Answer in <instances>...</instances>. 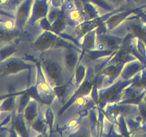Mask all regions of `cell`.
Wrapping results in <instances>:
<instances>
[{
    "label": "cell",
    "instance_id": "8992f818",
    "mask_svg": "<svg viewBox=\"0 0 146 137\" xmlns=\"http://www.w3.org/2000/svg\"><path fill=\"white\" fill-rule=\"evenodd\" d=\"M34 0H23L17 7L15 22L17 29H23L29 24Z\"/></svg>",
    "mask_w": 146,
    "mask_h": 137
},
{
    "label": "cell",
    "instance_id": "8fae6325",
    "mask_svg": "<svg viewBox=\"0 0 146 137\" xmlns=\"http://www.w3.org/2000/svg\"><path fill=\"white\" fill-rule=\"evenodd\" d=\"M17 107V96L6 97L0 100V111L1 113L14 114Z\"/></svg>",
    "mask_w": 146,
    "mask_h": 137
},
{
    "label": "cell",
    "instance_id": "5b68a950",
    "mask_svg": "<svg viewBox=\"0 0 146 137\" xmlns=\"http://www.w3.org/2000/svg\"><path fill=\"white\" fill-rule=\"evenodd\" d=\"M83 49L77 47H63L61 57L66 67L73 76L82 57Z\"/></svg>",
    "mask_w": 146,
    "mask_h": 137
},
{
    "label": "cell",
    "instance_id": "3957f363",
    "mask_svg": "<svg viewBox=\"0 0 146 137\" xmlns=\"http://www.w3.org/2000/svg\"><path fill=\"white\" fill-rule=\"evenodd\" d=\"M34 61L26 58L19 51L0 61V76L8 74H17L25 70L36 67Z\"/></svg>",
    "mask_w": 146,
    "mask_h": 137
},
{
    "label": "cell",
    "instance_id": "7a4b0ae2",
    "mask_svg": "<svg viewBox=\"0 0 146 137\" xmlns=\"http://www.w3.org/2000/svg\"><path fill=\"white\" fill-rule=\"evenodd\" d=\"M37 66L17 74L0 76V100L18 96L33 89L36 81Z\"/></svg>",
    "mask_w": 146,
    "mask_h": 137
},
{
    "label": "cell",
    "instance_id": "ba28073f",
    "mask_svg": "<svg viewBox=\"0 0 146 137\" xmlns=\"http://www.w3.org/2000/svg\"><path fill=\"white\" fill-rule=\"evenodd\" d=\"M40 104L41 101L39 99L31 96L28 103L23 110V117L27 123L28 128H29L31 123L34 121V119L39 114Z\"/></svg>",
    "mask_w": 146,
    "mask_h": 137
},
{
    "label": "cell",
    "instance_id": "9a60e30c",
    "mask_svg": "<svg viewBox=\"0 0 146 137\" xmlns=\"http://www.w3.org/2000/svg\"><path fill=\"white\" fill-rule=\"evenodd\" d=\"M1 121H1V120L0 119V124H1Z\"/></svg>",
    "mask_w": 146,
    "mask_h": 137
},
{
    "label": "cell",
    "instance_id": "30bf717a",
    "mask_svg": "<svg viewBox=\"0 0 146 137\" xmlns=\"http://www.w3.org/2000/svg\"><path fill=\"white\" fill-rule=\"evenodd\" d=\"M97 28L94 29L91 31H88L84 36L80 37L77 40L78 46L83 49V51H91L96 50V33Z\"/></svg>",
    "mask_w": 146,
    "mask_h": 137
},
{
    "label": "cell",
    "instance_id": "6da1fadb",
    "mask_svg": "<svg viewBox=\"0 0 146 137\" xmlns=\"http://www.w3.org/2000/svg\"><path fill=\"white\" fill-rule=\"evenodd\" d=\"M61 48L52 49L38 54L34 61L40 67L46 80L53 88L68 84L72 76L61 57Z\"/></svg>",
    "mask_w": 146,
    "mask_h": 137
},
{
    "label": "cell",
    "instance_id": "7c38bea8",
    "mask_svg": "<svg viewBox=\"0 0 146 137\" xmlns=\"http://www.w3.org/2000/svg\"><path fill=\"white\" fill-rule=\"evenodd\" d=\"M105 1L108 2L109 5L111 6L114 9H117L123 6L124 2H125V0H105Z\"/></svg>",
    "mask_w": 146,
    "mask_h": 137
},
{
    "label": "cell",
    "instance_id": "5bb4252c",
    "mask_svg": "<svg viewBox=\"0 0 146 137\" xmlns=\"http://www.w3.org/2000/svg\"><path fill=\"white\" fill-rule=\"evenodd\" d=\"M8 19H14V18H9V17H4V16L0 15V24H3L6 20H7Z\"/></svg>",
    "mask_w": 146,
    "mask_h": 137
},
{
    "label": "cell",
    "instance_id": "277c9868",
    "mask_svg": "<svg viewBox=\"0 0 146 137\" xmlns=\"http://www.w3.org/2000/svg\"><path fill=\"white\" fill-rule=\"evenodd\" d=\"M33 89L38 99H39L41 102L51 104L55 97V92H54V88L46 80L40 67L38 64H37L36 81Z\"/></svg>",
    "mask_w": 146,
    "mask_h": 137
},
{
    "label": "cell",
    "instance_id": "9c48e42d",
    "mask_svg": "<svg viewBox=\"0 0 146 137\" xmlns=\"http://www.w3.org/2000/svg\"><path fill=\"white\" fill-rule=\"evenodd\" d=\"M142 67V61L138 59L127 61L123 67L120 74V78L123 80H128L133 78L141 71Z\"/></svg>",
    "mask_w": 146,
    "mask_h": 137
},
{
    "label": "cell",
    "instance_id": "4fadbf2b",
    "mask_svg": "<svg viewBox=\"0 0 146 137\" xmlns=\"http://www.w3.org/2000/svg\"><path fill=\"white\" fill-rule=\"evenodd\" d=\"M64 0H49L50 7L56 9H62Z\"/></svg>",
    "mask_w": 146,
    "mask_h": 137
},
{
    "label": "cell",
    "instance_id": "52a82bcc",
    "mask_svg": "<svg viewBox=\"0 0 146 137\" xmlns=\"http://www.w3.org/2000/svg\"><path fill=\"white\" fill-rule=\"evenodd\" d=\"M49 7V0H34L29 24H35L40 19L46 17Z\"/></svg>",
    "mask_w": 146,
    "mask_h": 137
}]
</instances>
